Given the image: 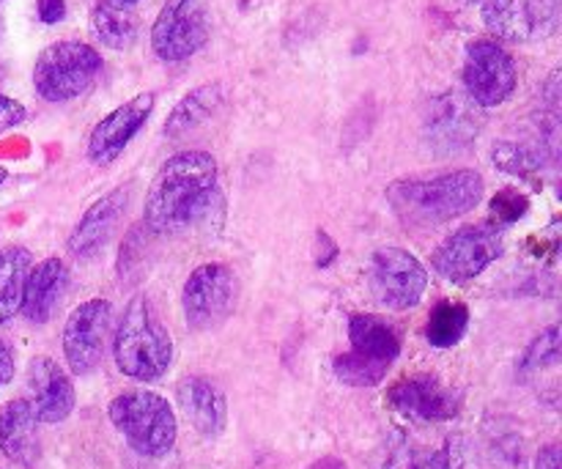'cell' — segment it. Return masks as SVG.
<instances>
[{"instance_id": "cell-23", "label": "cell", "mask_w": 562, "mask_h": 469, "mask_svg": "<svg viewBox=\"0 0 562 469\" xmlns=\"http://www.w3.org/2000/svg\"><path fill=\"white\" fill-rule=\"evenodd\" d=\"M33 267L31 250L11 245L0 250V324L11 322L22 308L27 272Z\"/></svg>"}, {"instance_id": "cell-10", "label": "cell", "mask_w": 562, "mask_h": 469, "mask_svg": "<svg viewBox=\"0 0 562 469\" xmlns=\"http://www.w3.org/2000/svg\"><path fill=\"white\" fill-rule=\"evenodd\" d=\"M519 69L508 49L494 38H475L464 53V88L477 108H499L514 97Z\"/></svg>"}, {"instance_id": "cell-24", "label": "cell", "mask_w": 562, "mask_h": 469, "mask_svg": "<svg viewBox=\"0 0 562 469\" xmlns=\"http://www.w3.org/2000/svg\"><path fill=\"white\" fill-rule=\"evenodd\" d=\"M470 330V308L464 302L442 300L431 308L426 322V340L434 349H453Z\"/></svg>"}, {"instance_id": "cell-19", "label": "cell", "mask_w": 562, "mask_h": 469, "mask_svg": "<svg viewBox=\"0 0 562 469\" xmlns=\"http://www.w3.org/2000/svg\"><path fill=\"white\" fill-rule=\"evenodd\" d=\"M176 399L201 437L217 439L228 426V401L212 379L184 377L176 388Z\"/></svg>"}, {"instance_id": "cell-20", "label": "cell", "mask_w": 562, "mask_h": 469, "mask_svg": "<svg viewBox=\"0 0 562 469\" xmlns=\"http://www.w3.org/2000/svg\"><path fill=\"white\" fill-rule=\"evenodd\" d=\"M36 415L27 399L0 406V450L16 465H31L36 456Z\"/></svg>"}, {"instance_id": "cell-3", "label": "cell", "mask_w": 562, "mask_h": 469, "mask_svg": "<svg viewBox=\"0 0 562 469\" xmlns=\"http://www.w3.org/2000/svg\"><path fill=\"white\" fill-rule=\"evenodd\" d=\"M113 357L119 371L135 382H157L168 373L173 338L146 294H135L126 302L113 335Z\"/></svg>"}, {"instance_id": "cell-32", "label": "cell", "mask_w": 562, "mask_h": 469, "mask_svg": "<svg viewBox=\"0 0 562 469\" xmlns=\"http://www.w3.org/2000/svg\"><path fill=\"white\" fill-rule=\"evenodd\" d=\"M36 11L44 25H58L66 16V0H38Z\"/></svg>"}, {"instance_id": "cell-12", "label": "cell", "mask_w": 562, "mask_h": 469, "mask_svg": "<svg viewBox=\"0 0 562 469\" xmlns=\"http://www.w3.org/2000/svg\"><path fill=\"white\" fill-rule=\"evenodd\" d=\"M110 327H113V305L108 300H88L71 311L64 324V357L71 373L86 377L102 366Z\"/></svg>"}, {"instance_id": "cell-25", "label": "cell", "mask_w": 562, "mask_h": 469, "mask_svg": "<svg viewBox=\"0 0 562 469\" xmlns=\"http://www.w3.org/2000/svg\"><path fill=\"white\" fill-rule=\"evenodd\" d=\"M483 22L505 42H530L525 0H483Z\"/></svg>"}, {"instance_id": "cell-38", "label": "cell", "mask_w": 562, "mask_h": 469, "mask_svg": "<svg viewBox=\"0 0 562 469\" xmlns=\"http://www.w3.org/2000/svg\"><path fill=\"white\" fill-rule=\"evenodd\" d=\"M461 3H483V0H461Z\"/></svg>"}, {"instance_id": "cell-8", "label": "cell", "mask_w": 562, "mask_h": 469, "mask_svg": "<svg viewBox=\"0 0 562 469\" xmlns=\"http://www.w3.org/2000/svg\"><path fill=\"white\" fill-rule=\"evenodd\" d=\"M212 0H165L151 25V47L165 64H181L201 53L212 33Z\"/></svg>"}, {"instance_id": "cell-2", "label": "cell", "mask_w": 562, "mask_h": 469, "mask_svg": "<svg viewBox=\"0 0 562 469\" xmlns=\"http://www.w3.org/2000/svg\"><path fill=\"white\" fill-rule=\"evenodd\" d=\"M486 196L477 170L459 168L431 179H398L387 187L390 209L409 228H431L470 214Z\"/></svg>"}, {"instance_id": "cell-30", "label": "cell", "mask_w": 562, "mask_h": 469, "mask_svg": "<svg viewBox=\"0 0 562 469\" xmlns=\"http://www.w3.org/2000/svg\"><path fill=\"white\" fill-rule=\"evenodd\" d=\"M488 209H492V225H510L530 212V201L519 190H499Z\"/></svg>"}, {"instance_id": "cell-9", "label": "cell", "mask_w": 562, "mask_h": 469, "mask_svg": "<svg viewBox=\"0 0 562 469\" xmlns=\"http://www.w3.org/2000/svg\"><path fill=\"white\" fill-rule=\"evenodd\" d=\"M503 250L505 236L497 225H464L434 250L431 267L450 283H467L486 272Z\"/></svg>"}, {"instance_id": "cell-27", "label": "cell", "mask_w": 562, "mask_h": 469, "mask_svg": "<svg viewBox=\"0 0 562 469\" xmlns=\"http://www.w3.org/2000/svg\"><path fill=\"white\" fill-rule=\"evenodd\" d=\"M494 165H497L503 174L510 176H532L541 170V157H538L532 148L519 146V143H497L494 146Z\"/></svg>"}, {"instance_id": "cell-35", "label": "cell", "mask_w": 562, "mask_h": 469, "mask_svg": "<svg viewBox=\"0 0 562 469\" xmlns=\"http://www.w3.org/2000/svg\"><path fill=\"white\" fill-rule=\"evenodd\" d=\"M307 469H349V465L340 456H322V459L313 461Z\"/></svg>"}, {"instance_id": "cell-16", "label": "cell", "mask_w": 562, "mask_h": 469, "mask_svg": "<svg viewBox=\"0 0 562 469\" xmlns=\"http://www.w3.org/2000/svg\"><path fill=\"white\" fill-rule=\"evenodd\" d=\"M27 404H31L33 415L38 423H64L66 417L75 412L77 393L71 384L69 373L49 357H33L27 366Z\"/></svg>"}, {"instance_id": "cell-18", "label": "cell", "mask_w": 562, "mask_h": 469, "mask_svg": "<svg viewBox=\"0 0 562 469\" xmlns=\"http://www.w3.org/2000/svg\"><path fill=\"white\" fill-rule=\"evenodd\" d=\"M71 286L69 267L60 258H44L42 264L31 267L22 291L20 313L31 324H47L66 300Z\"/></svg>"}, {"instance_id": "cell-39", "label": "cell", "mask_w": 562, "mask_h": 469, "mask_svg": "<svg viewBox=\"0 0 562 469\" xmlns=\"http://www.w3.org/2000/svg\"><path fill=\"white\" fill-rule=\"evenodd\" d=\"M0 33H3V16H0Z\"/></svg>"}, {"instance_id": "cell-7", "label": "cell", "mask_w": 562, "mask_h": 469, "mask_svg": "<svg viewBox=\"0 0 562 469\" xmlns=\"http://www.w3.org/2000/svg\"><path fill=\"white\" fill-rule=\"evenodd\" d=\"M239 302V278L223 261L201 264L181 289V311L187 327L195 333H214L223 327Z\"/></svg>"}, {"instance_id": "cell-34", "label": "cell", "mask_w": 562, "mask_h": 469, "mask_svg": "<svg viewBox=\"0 0 562 469\" xmlns=\"http://www.w3.org/2000/svg\"><path fill=\"white\" fill-rule=\"evenodd\" d=\"M560 445L558 443H549L538 450L536 456V469H560Z\"/></svg>"}, {"instance_id": "cell-36", "label": "cell", "mask_w": 562, "mask_h": 469, "mask_svg": "<svg viewBox=\"0 0 562 469\" xmlns=\"http://www.w3.org/2000/svg\"><path fill=\"white\" fill-rule=\"evenodd\" d=\"M121 3H126V5H137V3H140V0H121Z\"/></svg>"}, {"instance_id": "cell-37", "label": "cell", "mask_w": 562, "mask_h": 469, "mask_svg": "<svg viewBox=\"0 0 562 469\" xmlns=\"http://www.w3.org/2000/svg\"><path fill=\"white\" fill-rule=\"evenodd\" d=\"M5 181V168H0V185H3Z\"/></svg>"}, {"instance_id": "cell-4", "label": "cell", "mask_w": 562, "mask_h": 469, "mask_svg": "<svg viewBox=\"0 0 562 469\" xmlns=\"http://www.w3.org/2000/svg\"><path fill=\"white\" fill-rule=\"evenodd\" d=\"M108 417L126 445L146 459L168 456L179 437L173 406L151 390H126L115 395L108 406Z\"/></svg>"}, {"instance_id": "cell-6", "label": "cell", "mask_w": 562, "mask_h": 469, "mask_svg": "<svg viewBox=\"0 0 562 469\" xmlns=\"http://www.w3.org/2000/svg\"><path fill=\"white\" fill-rule=\"evenodd\" d=\"M102 55L86 42L64 38L44 49L33 66V88L44 102H71L102 75Z\"/></svg>"}, {"instance_id": "cell-31", "label": "cell", "mask_w": 562, "mask_h": 469, "mask_svg": "<svg viewBox=\"0 0 562 469\" xmlns=\"http://www.w3.org/2000/svg\"><path fill=\"white\" fill-rule=\"evenodd\" d=\"M25 119H27L25 104L16 102V99H11V97H5V93H0V132L14 130V126L22 124Z\"/></svg>"}, {"instance_id": "cell-28", "label": "cell", "mask_w": 562, "mask_h": 469, "mask_svg": "<svg viewBox=\"0 0 562 469\" xmlns=\"http://www.w3.org/2000/svg\"><path fill=\"white\" fill-rule=\"evenodd\" d=\"M409 469H475V465H472L470 448L461 439L450 437L442 448L417 456Z\"/></svg>"}, {"instance_id": "cell-22", "label": "cell", "mask_w": 562, "mask_h": 469, "mask_svg": "<svg viewBox=\"0 0 562 469\" xmlns=\"http://www.w3.org/2000/svg\"><path fill=\"white\" fill-rule=\"evenodd\" d=\"M91 31L104 47L130 49L140 33V16L135 5H126L121 0H97L91 9Z\"/></svg>"}, {"instance_id": "cell-33", "label": "cell", "mask_w": 562, "mask_h": 469, "mask_svg": "<svg viewBox=\"0 0 562 469\" xmlns=\"http://www.w3.org/2000/svg\"><path fill=\"white\" fill-rule=\"evenodd\" d=\"M14 379V355H11V346L0 338V390Z\"/></svg>"}, {"instance_id": "cell-14", "label": "cell", "mask_w": 562, "mask_h": 469, "mask_svg": "<svg viewBox=\"0 0 562 469\" xmlns=\"http://www.w3.org/2000/svg\"><path fill=\"white\" fill-rule=\"evenodd\" d=\"M130 185L115 187V190H110L108 196H102L86 209V214L77 220L69 239H66V247H69V253L77 261H91V258H97L110 245V239L119 231L121 220H124L126 209H130Z\"/></svg>"}, {"instance_id": "cell-26", "label": "cell", "mask_w": 562, "mask_h": 469, "mask_svg": "<svg viewBox=\"0 0 562 469\" xmlns=\"http://www.w3.org/2000/svg\"><path fill=\"white\" fill-rule=\"evenodd\" d=\"M560 362V327L552 324L549 330H543L530 346H527L525 357L519 362L521 377H532V373H541L547 368H558Z\"/></svg>"}, {"instance_id": "cell-5", "label": "cell", "mask_w": 562, "mask_h": 469, "mask_svg": "<svg viewBox=\"0 0 562 469\" xmlns=\"http://www.w3.org/2000/svg\"><path fill=\"white\" fill-rule=\"evenodd\" d=\"M351 351L333 360L338 382L349 388H376L401 357V335L387 319L373 313H357L349 319Z\"/></svg>"}, {"instance_id": "cell-29", "label": "cell", "mask_w": 562, "mask_h": 469, "mask_svg": "<svg viewBox=\"0 0 562 469\" xmlns=\"http://www.w3.org/2000/svg\"><path fill=\"white\" fill-rule=\"evenodd\" d=\"M525 20L530 38L552 36L560 22V0H525Z\"/></svg>"}, {"instance_id": "cell-15", "label": "cell", "mask_w": 562, "mask_h": 469, "mask_svg": "<svg viewBox=\"0 0 562 469\" xmlns=\"http://www.w3.org/2000/svg\"><path fill=\"white\" fill-rule=\"evenodd\" d=\"M387 401L401 415L417 417V421L426 423L453 421L461 412V395L453 393L434 373H412V377L398 379L390 388Z\"/></svg>"}, {"instance_id": "cell-13", "label": "cell", "mask_w": 562, "mask_h": 469, "mask_svg": "<svg viewBox=\"0 0 562 469\" xmlns=\"http://www.w3.org/2000/svg\"><path fill=\"white\" fill-rule=\"evenodd\" d=\"M157 97L154 93H137L130 102L119 104L113 113L104 115L88 137V159L93 165H113L124 154V148L135 141L137 132L151 119Z\"/></svg>"}, {"instance_id": "cell-17", "label": "cell", "mask_w": 562, "mask_h": 469, "mask_svg": "<svg viewBox=\"0 0 562 469\" xmlns=\"http://www.w3.org/2000/svg\"><path fill=\"white\" fill-rule=\"evenodd\" d=\"M477 135V119L472 113V102L461 93H442L431 102L426 115V141L437 152L450 154L470 146Z\"/></svg>"}, {"instance_id": "cell-21", "label": "cell", "mask_w": 562, "mask_h": 469, "mask_svg": "<svg viewBox=\"0 0 562 469\" xmlns=\"http://www.w3.org/2000/svg\"><path fill=\"white\" fill-rule=\"evenodd\" d=\"M225 104V88L220 82H206V86H198L181 99L173 108V113L165 121V137L170 141H179V137L192 135L195 130H201L206 121H212L217 115V110Z\"/></svg>"}, {"instance_id": "cell-11", "label": "cell", "mask_w": 562, "mask_h": 469, "mask_svg": "<svg viewBox=\"0 0 562 469\" xmlns=\"http://www.w3.org/2000/svg\"><path fill=\"white\" fill-rule=\"evenodd\" d=\"M371 291L384 308L409 311L420 305L428 289V272L415 253L404 247H379L371 256Z\"/></svg>"}, {"instance_id": "cell-1", "label": "cell", "mask_w": 562, "mask_h": 469, "mask_svg": "<svg viewBox=\"0 0 562 469\" xmlns=\"http://www.w3.org/2000/svg\"><path fill=\"white\" fill-rule=\"evenodd\" d=\"M220 203V168L209 152H179L162 163L146 192L143 228L173 236L209 217Z\"/></svg>"}]
</instances>
